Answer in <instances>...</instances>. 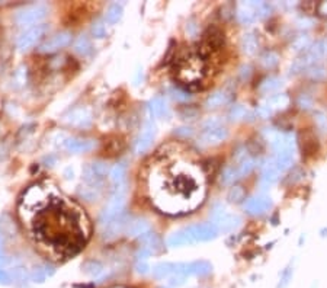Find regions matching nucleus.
Masks as SVG:
<instances>
[{
    "label": "nucleus",
    "mask_w": 327,
    "mask_h": 288,
    "mask_svg": "<svg viewBox=\"0 0 327 288\" xmlns=\"http://www.w3.org/2000/svg\"><path fill=\"white\" fill-rule=\"evenodd\" d=\"M18 214L34 243L52 258H72L89 240L86 212L52 183L31 185L19 200Z\"/></svg>",
    "instance_id": "obj_1"
},
{
    "label": "nucleus",
    "mask_w": 327,
    "mask_h": 288,
    "mask_svg": "<svg viewBox=\"0 0 327 288\" xmlns=\"http://www.w3.org/2000/svg\"><path fill=\"white\" fill-rule=\"evenodd\" d=\"M176 147H163L147 169V192L151 204L166 214L195 209L205 197L201 167L180 155Z\"/></svg>",
    "instance_id": "obj_2"
},
{
    "label": "nucleus",
    "mask_w": 327,
    "mask_h": 288,
    "mask_svg": "<svg viewBox=\"0 0 327 288\" xmlns=\"http://www.w3.org/2000/svg\"><path fill=\"white\" fill-rule=\"evenodd\" d=\"M202 50H186L180 52L175 58V73L180 83L188 84L189 87L201 84L206 75V61L204 60Z\"/></svg>",
    "instance_id": "obj_3"
},
{
    "label": "nucleus",
    "mask_w": 327,
    "mask_h": 288,
    "mask_svg": "<svg viewBox=\"0 0 327 288\" xmlns=\"http://www.w3.org/2000/svg\"><path fill=\"white\" fill-rule=\"evenodd\" d=\"M218 236V229L214 223H202V224H192L185 229H180L169 236L167 246L169 247H179L183 245H192L198 242H208Z\"/></svg>",
    "instance_id": "obj_4"
},
{
    "label": "nucleus",
    "mask_w": 327,
    "mask_h": 288,
    "mask_svg": "<svg viewBox=\"0 0 327 288\" xmlns=\"http://www.w3.org/2000/svg\"><path fill=\"white\" fill-rule=\"evenodd\" d=\"M48 13V7L42 3H37V4H29L24 9H21L16 13V22L18 25H34L41 22Z\"/></svg>",
    "instance_id": "obj_5"
},
{
    "label": "nucleus",
    "mask_w": 327,
    "mask_h": 288,
    "mask_svg": "<svg viewBox=\"0 0 327 288\" xmlns=\"http://www.w3.org/2000/svg\"><path fill=\"white\" fill-rule=\"evenodd\" d=\"M211 217H212L214 224L217 226V229H220V230H223L226 233L233 232L242 223L239 215L228 212L223 206H215L214 209H212V212H211Z\"/></svg>",
    "instance_id": "obj_6"
},
{
    "label": "nucleus",
    "mask_w": 327,
    "mask_h": 288,
    "mask_svg": "<svg viewBox=\"0 0 327 288\" xmlns=\"http://www.w3.org/2000/svg\"><path fill=\"white\" fill-rule=\"evenodd\" d=\"M111 173L109 166L103 162H93L89 163L84 170H83V181L86 185H93V186H102V182L105 178Z\"/></svg>",
    "instance_id": "obj_7"
},
{
    "label": "nucleus",
    "mask_w": 327,
    "mask_h": 288,
    "mask_svg": "<svg viewBox=\"0 0 327 288\" xmlns=\"http://www.w3.org/2000/svg\"><path fill=\"white\" fill-rule=\"evenodd\" d=\"M47 32H48V26L44 25V24L34 25L32 28L26 29L25 32L19 37V40H18V48H19L21 51H28V50L32 48Z\"/></svg>",
    "instance_id": "obj_8"
},
{
    "label": "nucleus",
    "mask_w": 327,
    "mask_h": 288,
    "mask_svg": "<svg viewBox=\"0 0 327 288\" xmlns=\"http://www.w3.org/2000/svg\"><path fill=\"white\" fill-rule=\"evenodd\" d=\"M228 135V131L224 125L214 127V128H204L198 137V144L201 147H211L223 143Z\"/></svg>",
    "instance_id": "obj_9"
},
{
    "label": "nucleus",
    "mask_w": 327,
    "mask_h": 288,
    "mask_svg": "<svg viewBox=\"0 0 327 288\" xmlns=\"http://www.w3.org/2000/svg\"><path fill=\"white\" fill-rule=\"evenodd\" d=\"M224 44V35L217 26H209L202 35V51L205 50H218Z\"/></svg>",
    "instance_id": "obj_10"
},
{
    "label": "nucleus",
    "mask_w": 327,
    "mask_h": 288,
    "mask_svg": "<svg viewBox=\"0 0 327 288\" xmlns=\"http://www.w3.org/2000/svg\"><path fill=\"white\" fill-rule=\"evenodd\" d=\"M272 208V200L266 195L252 197L245 203V211L250 215H260Z\"/></svg>",
    "instance_id": "obj_11"
},
{
    "label": "nucleus",
    "mask_w": 327,
    "mask_h": 288,
    "mask_svg": "<svg viewBox=\"0 0 327 288\" xmlns=\"http://www.w3.org/2000/svg\"><path fill=\"white\" fill-rule=\"evenodd\" d=\"M72 42V34L69 31H63L55 34L54 37H51L50 40H47L41 47L40 51L41 52H54L67 47Z\"/></svg>",
    "instance_id": "obj_12"
},
{
    "label": "nucleus",
    "mask_w": 327,
    "mask_h": 288,
    "mask_svg": "<svg viewBox=\"0 0 327 288\" xmlns=\"http://www.w3.org/2000/svg\"><path fill=\"white\" fill-rule=\"evenodd\" d=\"M126 226H128V220H126L125 212H123L121 215L115 217L114 220L102 226V235L105 239H114L118 235H121L126 229Z\"/></svg>",
    "instance_id": "obj_13"
},
{
    "label": "nucleus",
    "mask_w": 327,
    "mask_h": 288,
    "mask_svg": "<svg viewBox=\"0 0 327 288\" xmlns=\"http://www.w3.org/2000/svg\"><path fill=\"white\" fill-rule=\"evenodd\" d=\"M154 137H156V125L153 123H147L144 125L143 131H141L140 137H138V141H137V146H135V153L141 155V153L147 152L153 144V141H154Z\"/></svg>",
    "instance_id": "obj_14"
},
{
    "label": "nucleus",
    "mask_w": 327,
    "mask_h": 288,
    "mask_svg": "<svg viewBox=\"0 0 327 288\" xmlns=\"http://www.w3.org/2000/svg\"><path fill=\"white\" fill-rule=\"evenodd\" d=\"M237 19L243 25H250L256 19V1H242L237 6Z\"/></svg>",
    "instance_id": "obj_15"
},
{
    "label": "nucleus",
    "mask_w": 327,
    "mask_h": 288,
    "mask_svg": "<svg viewBox=\"0 0 327 288\" xmlns=\"http://www.w3.org/2000/svg\"><path fill=\"white\" fill-rule=\"evenodd\" d=\"M66 121L73 125V127H79V128H89L92 125V114L84 109V108H80V109H76L72 114L67 115Z\"/></svg>",
    "instance_id": "obj_16"
},
{
    "label": "nucleus",
    "mask_w": 327,
    "mask_h": 288,
    "mask_svg": "<svg viewBox=\"0 0 327 288\" xmlns=\"http://www.w3.org/2000/svg\"><path fill=\"white\" fill-rule=\"evenodd\" d=\"M125 232L129 237H140L141 239L143 236L151 232L150 223L146 218H134L128 223Z\"/></svg>",
    "instance_id": "obj_17"
},
{
    "label": "nucleus",
    "mask_w": 327,
    "mask_h": 288,
    "mask_svg": "<svg viewBox=\"0 0 327 288\" xmlns=\"http://www.w3.org/2000/svg\"><path fill=\"white\" fill-rule=\"evenodd\" d=\"M95 141L84 138H69L66 141V149L72 153H87L95 149Z\"/></svg>",
    "instance_id": "obj_18"
},
{
    "label": "nucleus",
    "mask_w": 327,
    "mask_h": 288,
    "mask_svg": "<svg viewBox=\"0 0 327 288\" xmlns=\"http://www.w3.org/2000/svg\"><path fill=\"white\" fill-rule=\"evenodd\" d=\"M230 99H231V95L227 90H217L208 96V99L205 101V106L208 109H215V108H220L223 105L228 104Z\"/></svg>",
    "instance_id": "obj_19"
},
{
    "label": "nucleus",
    "mask_w": 327,
    "mask_h": 288,
    "mask_svg": "<svg viewBox=\"0 0 327 288\" xmlns=\"http://www.w3.org/2000/svg\"><path fill=\"white\" fill-rule=\"evenodd\" d=\"M272 160H274V163H275V166H277L279 172L286 170V169L292 165V160H294V149L278 152Z\"/></svg>",
    "instance_id": "obj_20"
},
{
    "label": "nucleus",
    "mask_w": 327,
    "mask_h": 288,
    "mask_svg": "<svg viewBox=\"0 0 327 288\" xmlns=\"http://www.w3.org/2000/svg\"><path fill=\"white\" fill-rule=\"evenodd\" d=\"M279 179V170L275 166L274 160L271 159L269 162H266V165L263 166V172H262V182L265 185H274Z\"/></svg>",
    "instance_id": "obj_21"
},
{
    "label": "nucleus",
    "mask_w": 327,
    "mask_h": 288,
    "mask_svg": "<svg viewBox=\"0 0 327 288\" xmlns=\"http://www.w3.org/2000/svg\"><path fill=\"white\" fill-rule=\"evenodd\" d=\"M289 96L285 93H278V95H272L265 104L268 105L274 112L275 111H284L289 106Z\"/></svg>",
    "instance_id": "obj_22"
},
{
    "label": "nucleus",
    "mask_w": 327,
    "mask_h": 288,
    "mask_svg": "<svg viewBox=\"0 0 327 288\" xmlns=\"http://www.w3.org/2000/svg\"><path fill=\"white\" fill-rule=\"evenodd\" d=\"M126 176V166L125 163H118L111 169L109 178L114 183V186H120V185H125Z\"/></svg>",
    "instance_id": "obj_23"
},
{
    "label": "nucleus",
    "mask_w": 327,
    "mask_h": 288,
    "mask_svg": "<svg viewBox=\"0 0 327 288\" xmlns=\"http://www.w3.org/2000/svg\"><path fill=\"white\" fill-rule=\"evenodd\" d=\"M212 269L211 263L206 261H197L188 263V275H206Z\"/></svg>",
    "instance_id": "obj_24"
},
{
    "label": "nucleus",
    "mask_w": 327,
    "mask_h": 288,
    "mask_svg": "<svg viewBox=\"0 0 327 288\" xmlns=\"http://www.w3.org/2000/svg\"><path fill=\"white\" fill-rule=\"evenodd\" d=\"M173 271H175V263H170V262L159 263L153 268V277L157 280H163V278L173 275Z\"/></svg>",
    "instance_id": "obj_25"
},
{
    "label": "nucleus",
    "mask_w": 327,
    "mask_h": 288,
    "mask_svg": "<svg viewBox=\"0 0 327 288\" xmlns=\"http://www.w3.org/2000/svg\"><path fill=\"white\" fill-rule=\"evenodd\" d=\"M150 112L153 117L156 118H163L164 115H167V104L163 98L157 96L150 102Z\"/></svg>",
    "instance_id": "obj_26"
},
{
    "label": "nucleus",
    "mask_w": 327,
    "mask_h": 288,
    "mask_svg": "<svg viewBox=\"0 0 327 288\" xmlns=\"http://www.w3.org/2000/svg\"><path fill=\"white\" fill-rule=\"evenodd\" d=\"M282 87V80L279 78H266L259 86V92L260 93H272L277 92L278 89Z\"/></svg>",
    "instance_id": "obj_27"
},
{
    "label": "nucleus",
    "mask_w": 327,
    "mask_h": 288,
    "mask_svg": "<svg viewBox=\"0 0 327 288\" xmlns=\"http://www.w3.org/2000/svg\"><path fill=\"white\" fill-rule=\"evenodd\" d=\"M80 197H83L87 201H95L101 197L102 186H93V185H83L79 191Z\"/></svg>",
    "instance_id": "obj_28"
},
{
    "label": "nucleus",
    "mask_w": 327,
    "mask_h": 288,
    "mask_svg": "<svg viewBox=\"0 0 327 288\" xmlns=\"http://www.w3.org/2000/svg\"><path fill=\"white\" fill-rule=\"evenodd\" d=\"M242 48H243V51L246 52V54H249V55H252V54L256 52V50H257V38H256V35L253 32L246 34L242 38Z\"/></svg>",
    "instance_id": "obj_29"
},
{
    "label": "nucleus",
    "mask_w": 327,
    "mask_h": 288,
    "mask_svg": "<svg viewBox=\"0 0 327 288\" xmlns=\"http://www.w3.org/2000/svg\"><path fill=\"white\" fill-rule=\"evenodd\" d=\"M92 42H90V40L86 37V35H82V37H79L77 38V41L75 42V51L77 54H80V55H87V54H90L92 52Z\"/></svg>",
    "instance_id": "obj_30"
},
{
    "label": "nucleus",
    "mask_w": 327,
    "mask_h": 288,
    "mask_svg": "<svg viewBox=\"0 0 327 288\" xmlns=\"http://www.w3.org/2000/svg\"><path fill=\"white\" fill-rule=\"evenodd\" d=\"M123 16V6L118 3H112L106 10V22L108 24H117Z\"/></svg>",
    "instance_id": "obj_31"
},
{
    "label": "nucleus",
    "mask_w": 327,
    "mask_h": 288,
    "mask_svg": "<svg viewBox=\"0 0 327 288\" xmlns=\"http://www.w3.org/2000/svg\"><path fill=\"white\" fill-rule=\"evenodd\" d=\"M83 269L87 275L93 277V278H99L103 274V266L101 262L98 261H87L83 265Z\"/></svg>",
    "instance_id": "obj_32"
},
{
    "label": "nucleus",
    "mask_w": 327,
    "mask_h": 288,
    "mask_svg": "<svg viewBox=\"0 0 327 288\" xmlns=\"http://www.w3.org/2000/svg\"><path fill=\"white\" fill-rule=\"evenodd\" d=\"M239 179H240V175H239L237 166H228L224 169V172L221 175V182L224 185H233Z\"/></svg>",
    "instance_id": "obj_33"
},
{
    "label": "nucleus",
    "mask_w": 327,
    "mask_h": 288,
    "mask_svg": "<svg viewBox=\"0 0 327 288\" xmlns=\"http://www.w3.org/2000/svg\"><path fill=\"white\" fill-rule=\"evenodd\" d=\"M260 63L265 69H274L279 63V55L275 51H265L260 57Z\"/></svg>",
    "instance_id": "obj_34"
},
{
    "label": "nucleus",
    "mask_w": 327,
    "mask_h": 288,
    "mask_svg": "<svg viewBox=\"0 0 327 288\" xmlns=\"http://www.w3.org/2000/svg\"><path fill=\"white\" fill-rule=\"evenodd\" d=\"M52 274V269L47 268V266H37L32 274H31V278L35 281V283H44L47 280V277H50Z\"/></svg>",
    "instance_id": "obj_35"
},
{
    "label": "nucleus",
    "mask_w": 327,
    "mask_h": 288,
    "mask_svg": "<svg viewBox=\"0 0 327 288\" xmlns=\"http://www.w3.org/2000/svg\"><path fill=\"white\" fill-rule=\"evenodd\" d=\"M254 167H256V160H254V159H246L245 162L239 163V165H237V170H239L240 178L250 175Z\"/></svg>",
    "instance_id": "obj_36"
},
{
    "label": "nucleus",
    "mask_w": 327,
    "mask_h": 288,
    "mask_svg": "<svg viewBox=\"0 0 327 288\" xmlns=\"http://www.w3.org/2000/svg\"><path fill=\"white\" fill-rule=\"evenodd\" d=\"M230 118L233 120V121H242V120H245L247 115H249V112H247V109H246V106H243V105H234L231 109H230Z\"/></svg>",
    "instance_id": "obj_37"
},
{
    "label": "nucleus",
    "mask_w": 327,
    "mask_h": 288,
    "mask_svg": "<svg viewBox=\"0 0 327 288\" xmlns=\"http://www.w3.org/2000/svg\"><path fill=\"white\" fill-rule=\"evenodd\" d=\"M246 197V191L243 189V186H233L228 192V200L231 203H240L242 200H245Z\"/></svg>",
    "instance_id": "obj_38"
},
{
    "label": "nucleus",
    "mask_w": 327,
    "mask_h": 288,
    "mask_svg": "<svg viewBox=\"0 0 327 288\" xmlns=\"http://www.w3.org/2000/svg\"><path fill=\"white\" fill-rule=\"evenodd\" d=\"M310 44H311L310 37H307V35H300V37H297V38L294 40V42H292V48H294L295 51H302V50L308 48Z\"/></svg>",
    "instance_id": "obj_39"
},
{
    "label": "nucleus",
    "mask_w": 327,
    "mask_h": 288,
    "mask_svg": "<svg viewBox=\"0 0 327 288\" xmlns=\"http://www.w3.org/2000/svg\"><path fill=\"white\" fill-rule=\"evenodd\" d=\"M272 12V7L266 1H256V15L259 19L268 18Z\"/></svg>",
    "instance_id": "obj_40"
},
{
    "label": "nucleus",
    "mask_w": 327,
    "mask_h": 288,
    "mask_svg": "<svg viewBox=\"0 0 327 288\" xmlns=\"http://www.w3.org/2000/svg\"><path fill=\"white\" fill-rule=\"evenodd\" d=\"M314 121L319 130L327 131V115L323 111H316L314 112Z\"/></svg>",
    "instance_id": "obj_41"
},
{
    "label": "nucleus",
    "mask_w": 327,
    "mask_h": 288,
    "mask_svg": "<svg viewBox=\"0 0 327 288\" xmlns=\"http://www.w3.org/2000/svg\"><path fill=\"white\" fill-rule=\"evenodd\" d=\"M12 278L19 281V283H24L29 278V274L26 271V268H22V266H16L12 269Z\"/></svg>",
    "instance_id": "obj_42"
},
{
    "label": "nucleus",
    "mask_w": 327,
    "mask_h": 288,
    "mask_svg": "<svg viewBox=\"0 0 327 288\" xmlns=\"http://www.w3.org/2000/svg\"><path fill=\"white\" fill-rule=\"evenodd\" d=\"M326 75L327 72L323 66H314V67H311L310 72H308V76L313 79V80H322V79L326 78Z\"/></svg>",
    "instance_id": "obj_43"
},
{
    "label": "nucleus",
    "mask_w": 327,
    "mask_h": 288,
    "mask_svg": "<svg viewBox=\"0 0 327 288\" xmlns=\"http://www.w3.org/2000/svg\"><path fill=\"white\" fill-rule=\"evenodd\" d=\"M92 34L95 38H103L106 37V25L103 21H96L92 26Z\"/></svg>",
    "instance_id": "obj_44"
},
{
    "label": "nucleus",
    "mask_w": 327,
    "mask_h": 288,
    "mask_svg": "<svg viewBox=\"0 0 327 288\" xmlns=\"http://www.w3.org/2000/svg\"><path fill=\"white\" fill-rule=\"evenodd\" d=\"M302 150L308 155L314 153L317 150V143H316V138L314 137H308V138H304L302 141Z\"/></svg>",
    "instance_id": "obj_45"
},
{
    "label": "nucleus",
    "mask_w": 327,
    "mask_h": 288,
    "mask_svg": "<svg viewBox=\"0 0 327 288\" xmlns=\"http://www.w3.org/2000/svg\"><path fill=\"white\" fill-rule=\"evenodd\" d=\"M256 115H257L259 118H262V120H268L269 117L274 115V111H272L268 105L263 104L260 105V106H257V109H256Z\"/></svg>",
    "instance_id": "obj_46"
},
{
    "label": "nucleus",
    "mask_w": 327,
    "mask_h": 288,
    "mask_svg": "<svg viewBox=\"0 0 327 288\" xmlns=\"http://www.w3.org/2000/svg\"><path fill=\"white\" fill-rule=\"evenodd\" d=\"M291 278H292V269H291V268H286V269L282 272V275H281V283H279L278 288L288 287V284H289V280H291Z\"/></svg>",
    "instance_id": "obj_47"
},
{
    "label": "nucleus",
    "mask_w": 327,
    "mask_h": 288,
    "mask_svg": "<svg viewBox=\"0 0 327 288\" xmlns=\"http://www.w3.org/2000/svg\"><path fill=\"white\" fill-rule=\"evenodd\" d=\"M298 106L301 109H311L313 108V99L310 96H307V95H301L298 98Z\"/></svg>",
    "instance_id": "obj_48"
},
{
    "label": "nucleus",
    "mask_w": 327,
    "mask_h": 288,
    "mask_svg": "<svg viewBox=\"0 0 327 288\" xmlns=\"http://www.w3.org/2000/svg\"><path fill=\"white\" fill-rule=\"evenodd\" d=\"M10 281H12V277L4 271V269H1L0 268V284H4V286H7V284H10Z\"/></svg>",
    "instance_id": "obj_49"
},
{
    "label": "nucleus",
    "mask_w": 327,
    "mask_h": 288,
    "mask_svg": "<svg viewBox=\"0 0 327 288\" xmlns=\"http://www.w3.org/2000/svg\"><path fill=\"white\" fill-rule=\"evenodd\" d=\"M316 12L320 16H327V1H320L316 7Z\"/></svg>",
    "instance_id": "obj_50"
},
{
    "label": "nucleus",
    "mask_w": 327,
    "mask_h": 288,
    "mask_svg": "<svg viewBox=\"0 0 327 288\" xmlns=\"http://www.w3.org/2000/svg\"><path fill=\"white\" fill-rule=\"evenodd\" d=\"M177 135H182V137H189L191 134H192V130L191 128H186V127H183V128H179L176 131Z\"/></svg>",
    "instance_id": "obj_51"
},
{
    "label": "nucleus",
    "mask_w": 327,
    "mask_h": 288,
    "mask_svg": "<svg viewBox=\"0 0 327 288\" xmlns=\"http://www.w3.org/2000/svg\"><path fill=\"white\" fill-rule=\"evenodd\" d=\"M173 98L177 101H185V99H188V95H185L183 92H179V90H173Z\"/></svg>",
    "instance_id": "obj_52"
},
{
    "label": "nucleus",
    "mask_w": 327,
    "mask_h": 288,
    "mask_svg": "<svg viewBox=\"0 0 327 288\" xmlns=\"http://www.w3.org/2000/svg\"><path fill=\"white\" fill-rule=\"evenodd\" d=\"M316 7H317L316 3H304V4H302V9H304V10H316Z\"/></svg>",
    "instance_id": "obj_53"
},
{
    "label": "nucleus",
    "mask_w": 327,
    "mask_h": 288,
    "mask_svg": "<svg viewBox=\"0 0 327 288\" xmlns=\"http://www.w3.org/2000/svg\"><path fill=\"white\" fill-rule=\"evenodd\" d=\"M311 21L310 19H300L298 21V25H300V28H308V26H311Z\"/></svg>",
    "instance_id": "obj_54"
},
{
    "label": "nucleus",
    "mask_w": 327,
    "mask_h": 288,
    "mask_svg": "<svg viewBox=\"0 0 327 288\" xmlns=\"http://www.w3.org/2000/svg\"><path fill=\"white\" fill-rule=\"evenodd\" d=\"M137 271H138V272H141V274H146V272H147V265H146V263L137 265Z\"/></svg>",
    "instance_id": "obj_55"
},
{
    "label": "nucleus",
    "mask_w": 327,
    "mask_h": 288,
    "mask_svg": "<svg viewBox=\"0 0 327 288\" xmlns=\"http://www.w3.org/2000/svg\"><path fill=\"white\" fill-rule=\"evenodd\" d=\"M322 47H323V54H325V57L327 55V38H325L323 41H322Z\"/></svg>",
    "instance_id": "obj_56"
}]
</instances>
